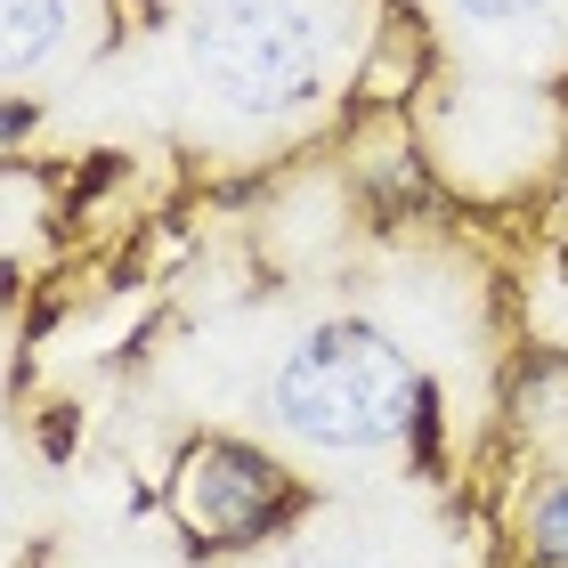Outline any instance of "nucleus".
Returning a JSON list of instances; mask_svg holds the SVG:
<instances>
[{
	"label": "nucleus",
	"mask_w": 568,
	"mask_h": 568,
	"mask_svg": "<svg viewBox=\"0 0 568 568\" xmlns=\"http://www.w3.org/2000/svg\"><path fill=\"white\" fill-rule=\"evenodd\" d=\"M268 406L308 447L366 455V447L406 438V423H415V366L366 325H325L276 366Z\"/></svg>",
	"instance_id": "nucleus-1"
},
{
	"label": "nucleus",
	"mask_w": 568,
	"mask_h": 568,
	"mask_svg": "<svg viewBox=\"0 0 568 568\" xmlns=\"http://www.w3.org/2000/svg\"><path fill=\"white\" fill-rule=\"evenodd\" d=\"M195 73L244 114H284L317 90V17L293 0H203Z\"/></svg>",
	"instance_id": "nucleus-2"
},
{
	"label": "nucleus",
	"mask_w": 568,
	"mask_h": 568,
	"mask_svg": "<svg viewBox=\"0 0 568 568\" xmlns=\"http://www.w3.org/2000/svg\"><path fill=\"white\" fill-rule=\"evenodd\" d=\"M284 504L276 463H261L252 447H195L187 471H179V520L212 545H236V536H261Z\"/></svg>",
	"instance_id": "nucleus-3"
},
{
	"label": "nucleus",
	"mask_w": 568,
	"mask_h": 568,
	"mask_svg": "<svg viewBox=\"0 0 568 568\" xmlns=\"http://www.w3.org/2000/svg\"><path fill=\"white\" fill-rule=\"evenodd\" d=\"M65 41V0H0V73L41 65Z\"/></svg>",
	"instance_id": "nucleus-4"
},
{
	"label": "nucleus",
	"mask_w": 568,
	"mask_h": 568,
	"mask_svg": "<svg viewBox=\"0 0 568 568\" xmlns=\"http://www.w3.org/2000/svg\"><path fill=\"white\" fill-rule=\"evenodd\" d=\"M463 17H479V24H511V17H545L552 0H455Z\"/></svg>",
	"instance_id": "nucleus-5"
},
{
	"label": "nucleus",
	"mask_w": 568,
	"mask_h": 568,
	"mask_svg": "<svg viewBox=\"0 0 568 568\" xmlns=\"http://www.w3.org/2000/svg\"><path fill=\"white\" fill-rule=\"evenodd\" d=\"M536 545H545L552 560H568V496H560V504H545V520H536Z\"/></svg>",
	"instance_id": "nucleus-6"
},
{
	"label": "nucleus",
	"mask_w": 568,
	"mask_h": 568,
	"mask_svg": "<svg viewBox=\"0 0 568 568\" xmlns=\"http://www.w3.org/2000/svg\"><path fill=\"white\" fill-rule=\"evenodd\" d=\"M17 139H24V114H17V106H0V154H9Z\"/></svg>",
	"instance_id": "nucleus-7"
}]
</instances>
